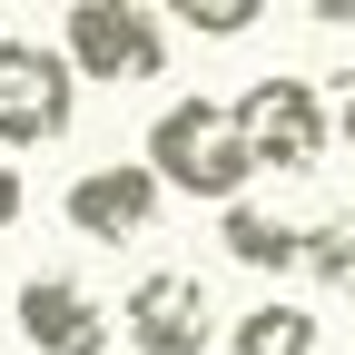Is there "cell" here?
Wrapping results in <instances>:
<instances>
[{
	"label": "cell",
	"instance_id": "8fae6325",
	"mask_svg": "<svg viewBox=\"0 0 355 355\" xmlns=\"http://www.w3.org/2000/svg\"><path fill=\"white\" fill-rule=\"evenodd\" d=\"M168 20L198 30V40H247V30L266 20V0H168Z\"/></svg>",
	"mask_w": 355,
	"mask_h": 355
},
{
	"label": "cell",
	"instance_id": "5b68a950",
	"mask_svg": "<svg viewBox=\"0 0 355 355\" xmlns=\"http://www.w3.org/2000/svg\"><path fill=\"white\" fill-rule=\"evenodd\" d=\"M119 336L139 355H207L217 345V296L198 266H148L139 286L119 296Z\"/></svg>",
	"mask_w": 355,
	"mask_h": 355
},
{
	"label": "cell",
	"instance_id": "30bf717a",
	"mask_svg": "<svg viewBox=\"0 0 355 355\" xmlns=\"http://www.w3.org/2000/svg\"><path fill=\"white\" fill-rule=\"evenodd\" d=\"M306 277H316L326 296H355V207L306 227Z\"/></svg>",
	"mask_w": 355,
	"mask_h": 355
},
{
	"label": "cell",
	"instance_id": "7a4b0ae2",
	"mask_svg": "<svg viewBox=\"0 0 355 355\" xmlns=\"http://www.w3.org/2000/svg\"><path fill=\"white\" fill-rule=\"evenodd\" d=\"M60 50L99 89H148V79H168V20L148 10V0H69Z\"/></svg>",
	"mask_w": 355,
	"mask_h": 355
},
{
	"label": "cell",
	"instance_id": "3957f363",
	"mask_svg": "<svg viewBox=\"0 0 355 355\" xmlns=\"http://www.w3.org/2000/svg\"><path fill=\"white\" fill-rule=\"evenodd\" d=\"M237 128H247V158H257V168L306 178V168H326L336 109H326V89H316V79L266 69V79H247V89H237Z\"/></svg>",
	"mask_w": 355,
	"mask_h": 355
},
{
	"label": "cell",
	"instance_id": "ba28073f",
	"mask_svg": "<svg viewBox=\"0 0 355 355\" xmlns=\"http://www.w3.org/2000/svg\"><path fill=\"white\" fill-rule=\"evenodd\" d=\"M217 237H227V257L247 266V277H296V266H306V227H296L286 207H247L237 198Z\"/></svg>",
	"mask_w": 355,
	"mask_h": 355
},
{
	"label": "cell",
	"instance_id": "7c38bea8",
	"mask_svg": "<svg viewBox=\"0 0 355 355\" xmlns=\"http://www.w3.org/2000/svg\"><path fill=\"white\" fill-rule=\"evenodd\" d=\"M20 207H30V188H20V168H10V158H0V237H10V227H20Z\"/></svg>",
	"mask_w": 355,
	"mask_h": 355
},
{
	"label": "cell",
	"instance_id": "8992f818",
	"mask_svg": "<svg viewBox=\"0 0 355 355\" xmlns=\"http://www.w3.org/2000/svg\"><path fill=\"white\" fill-rule=\"evenodd\" d=\"M158 207H168V188H158L148 158H99V168H79L69 188H60V217H69L89 247H139L158 227Z\"/></svg>",
	"mask_w": 355,
	"mask_h": 355
},
{
	"label": "cell",
	"instance_id": "4fadbf2b",
	"mask_svg": "<svg viewBox=\"0 0 355 355\" xmlns=\"http://www.w3.org/2000/svg\"><path fill=\"white\" fill-rule=\"evenodd\" d=\"M336 139H345V148H355V69H345V79H336Z\"/></svg>",
	"mask_w": 355,
	"mask_h": 355
},
{
	"label": "cell",
	"instance_id": "52a82bcc",
	"mask_svg": "<svg viewBox=\"0 0 355 355\" xmlns=\"http://www.w3.org/2000/svg\"><path fill=\"white\" fill-rule=\"evenodd\" d=\"M10 326H20L30 355H109V336H119V316H109L79 277H30V286L10 296Z\"/></svg>",
	"mask_w": 355,
	"mask_h": 355
},
{
	"label": "cell",
	"instance_id": "6da1fadb",
	"mask_svg": "<svg viewBox=\"0 0 355 355\" xmlns=\"http://www.w3.org/2000/svg\"><path fill=\"white\" fill-rule=\"evenodd\" d=\"M139 158L158 168L168 198H198V207H237L247 178H257L247 128H237V99H168L148 119V148Z\"/></svg>",
	"mask_w": 355,
	"mask_h": 355
},
{
	"label": "cell",
	"instance_id": "9c48e42d",
	"mask_svg": "<svg viewBox=\"0 0 355 355\" xmlns=\"http://www.w3.org/2000/svg\"><path fill=\"white\" fill-rule=\"evenodd\" d=\"M227 345L237 355H316V316H306L296 296H257L247 316L227 326Z\"/></svg>",
	"mask_w": 355,
	"mask_h": 355
},
{
	"label": "cell",
	"instance_id": "277c9868",
	"mask_svg": "<svg viewBox=\"0 0 355 355\" xmlns=\"http://www.w3.org/2000/svg\"><path fill=\"white\" fill-rule=\"evenodd\" d=\"M79 119V69L60 40H0V148H50Z\"/></svg>",
	"mask_w": 355,
	"mask_h": 355
}]
</instances>
